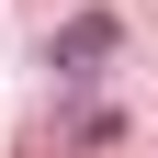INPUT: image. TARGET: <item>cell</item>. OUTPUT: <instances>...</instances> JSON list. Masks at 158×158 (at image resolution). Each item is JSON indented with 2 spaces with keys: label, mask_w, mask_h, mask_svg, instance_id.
<instances>
[{
  "label": "cell",
  "mask_w": 158,
  "mask_h": 158,
  "mask_svg": "<svg viewBox=\"0 0 158 158\" xmlns=\"http://www.w3.org/2000/svg\"><path fill=\"white\" fill-rule=\"evenodd\" d=\"M113 45H124V23H113V11H68V23L45 34V68H56V79H102Z\"/></svg>",
  "instance_id": "obj_1"
}]
</instances>
